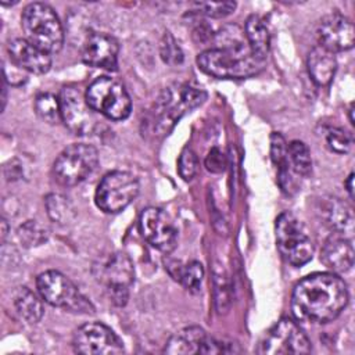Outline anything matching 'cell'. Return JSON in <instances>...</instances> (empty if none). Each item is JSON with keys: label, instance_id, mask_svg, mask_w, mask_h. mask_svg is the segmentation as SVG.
<instances>
[{"label": "cell", "instance_id": "6da1fadb", "mask_svg": "<svg viewBox=\"0 0 355 355\" xmlns=\"http://www.w3.org/2000/svg\"><path fill=\"white\" fill-rule=\"evenodd\" d=\"M348 288L341 277L318 272L300 280L293 291L291 306L295 316L312 323L336 319L348 304Z\"/></svg>", "mask_w": 355, "mask_h": 355}, {"label": "cell", "instance_id": "7a4b0ae2", "mask_svg": "<svg viewBox=\"0 0 355 355\" xmlns=\"http://www.w3.org/2000/svg\"><path fill=\"white\" fill-rule=\"evenodd\" d=\"M197 64L202 72L219 79H244L258 73L265 61L258 60L243 40H233L202 51Z\"/></svg>", "mask_w": 355, "mask_h": 355}, {"label": "cell", "instance_id": "3957f363", "mask_svg": "<svg viewBox=\"0 0 355 355\" xmlns=\"http://www.w3.org/2000/svg\"><path fill=\"white\" fill-rule=\"evenodd\" d=\"M205 98V90L193 83L166 87L154 103L147 121V128L155 136L165 135L182 115L202 104Z\"/></svg>", "mask_w": 355, "mask_h": 355}, {"label": "cell", "instance_id": "277c9868", "mask_svg": "<svg viewBox=\"0 0 355 355\" xmlns=\"http://www.w3.org/2000/svg\"><path fill=\"white\" fill-rule=\"evenodd\" d=\"M25 39L43 51L53 54L64 44L62 25L55 11L44 3L28 4L21 15Z\"/></svg>", "mask_w": 355, "mask_h": 355}, {"label": "cell", "instance_id": "5b68a950", "mask_svg": "<svg viewBox=\"0 0 355 355\" xmlns=\"http://www.w3.org/2000/svg\"><path fill=\"white\" fill-rule=\"evenodd\" d=\"M276 245L282 257L294 266H302L312 259L313 243L301 223L291 212L280 214L275 223Z\"/></svg>", "mask_w": 355, "mask_h": 355}, {"label": "cell", "instance_id": "8992f818", "mask_svg": "<svg viewBox=\"0 0 355 355\" xmlns=\"http://www.w3.org/2000/svg\"><path fill=\"white\" fill-rule=\"evenodd\" d=\"M89 107L108 119L122 121L129 116L132 100L123 85L110 76H100L85 93Z\"/></svg>", "mask_w": 355, "mask_h": 355}, {"label": "cell", "instance_id": "52a82bcc", "mask_svg": "<svg viewBox=\"0 0 355 355\" xmlns=\"http://www.w3.org/2000/svg\"><path fill=\"white\" fill-rule=\"evenodd\" d=\"M36 287L40 297L50 305L75 313H93L92 302L62 273L47 270L37 276Z\"/></svg>", "mask_w": 355, "mask_h": 355}, {"label": "cell", "instance_id": "ba28073f", "mask_svg": "<svg viewBox=\"0 0 355 355\" xmlns=\"http://www.w3.org/2000/svg\"><path fill=\"white\" fill-rule=\"evenodd\" d=\"M137 178L126 171H112L103 176L96 189V204L107 214L123 211L139 194Z\"/></svg>", "mask_w": 355, "mask_h": 355}, {"label": "cell", "instance_id": "9c48e42d", "mask_svg": "<svg viewBox=\"0 0 355 355\" xmlns=\"http://www.w3.org/2000/svg\"><path fill=\"white\" fill-rule=\"evenodd\" d=\"M97 150L85 143H75L62 150L53 165V173L58 183L76 186L82 183L97 166Z\"/></svg>", "mask_w": 355, "mask_h": 355}, {"label": "cell", "instance_id": "30bf717a", "mask_svg": "<svg viewBox=\"0 0 355 355\" xmlns=\"http://www.w3.org/2000/svg\"><path fill=\"white\" fill-rule=\"evenodd\" d=\"M96 279L105 287L115 305H125L129 288L135 280V269L130 258L123 252H114L107 259L94 266Z\"/></svg>", "mask_w": 355, "mask_h": 355}, {"label": "cell", "instance_id": "8fae6325", "mask_svg": "<svg viewBox=\"0 0 355 355\" xmlns=\"http://www.w3.org/2000/svg\"><path fill=\"white\" fill-rule=\"evenodd\" d=\"M257 352L263 355L308 354L311 341L294 320L283 318L268 330Z\"/></svg>", "mask_w": 355, "mask_h": 355}, {"label": "cell", "instance_id": "7c38bea8", "mask_svg": "<svg viewBox=\"0 0 355 355\" xmlns=\"http://www.w3.org/2000/svg\"><path fill=\"white\" fill-rule=\"evenodd\" d=\"M72 347L75 352L87 355H115L123 352L121 338L100 322L82 324L73 333Z\"/></svg>", "mask_w": 355, "mask_h": 355}, {"label": "cell", "instance_id": "4fadbf2b", "mask_svg": "<svg viewBox=\"0 0 355 355\" xmlns=\"http://www.w3.org/2000/svg\"><path fill=\"white\" fill-rule=\"evenodd\" d=\"M61 119L65 126L78 136L92 135L97 128L94 111L89 107L86 97L73 86H67L60 94Z\"/></svg>", "mask_w": 355, "mask_h": 355}, {"label": "cell", "instance_id": "5bb4252c", "mask_svg": "<svg viewBox=\"0 0 355 355\" xmlns=\"http://www.w3.org/2000/svg\"><path fill=\"white\" fill-rule=\"evenodd\" d=\"M166 354L191 355V354H227L239 349L233 348V344H225L212 337L198 326H189L176 331L166 343L164 349Z\"/></svg>", "mask_w": 355, "mask_h": 355}, {"label": "cell", "instance_id": "9a60e30c", "mask_svg": "<svg viewBox=\"0 0 355 355\" xmlns=\"http://www.w3.org/2000/svg\"><path fill=\"white\" fill-rule=\"evenodd\" d=\"M139 225L143 237L154 248L162 252H171L176 247L178 232L164 209L157 207L143 209Z\"/></svg>", "mask_w": 355, "mask_h": 355}, {"label": "cell", "instance_id": "2e32d148", "mask_svg": "<svg viewBox=\"0 0 355 355\" xmlns=\"http://www.w3.org/2000/svg\"><path fill=\"white\" fill-rule=\"evenodd\" d=\"M316 33L319 46L330 50L331 53L347 51L354 46V25L340 12H331L323 17Z\"/></svg>", "mask_w": 355, "mask_h": 355}, {"label": "cell", "instance_id": "e0dca14e", "mask_svg": "<svg viewBox=\"0 0 355 355\" xmlns=\"http://www.w3.org/2000/svg\"><path fill=\"white\" fill-rule=\"evenodd\" d=\"M119 44L115 37L101 32L90 33L82 47V60L85 64L115 71L118 67Z\"/></svg>", "mask_w": 355, "mask_h": 355}, {"label": "cell", "instance_id": "ac0fdd59", "mask_svg": "<svg viewBox=\"0 0 355 355\" xmlns=\"http://www.w3.org/2000/svg\"><path fill=\"white\" fill-rule=\"evenodd\" d=\"M7 49L11 62L22 71L42 75L51 68L50 54L36 47L25 37H17L10 40Z\"/></svg>", "mask_w": 355, "mask_h": 355}, {"label": "cell", "instance_id": "d6986e66", "mask_svg": "<svg viewBox=\"0 0 355 355\" xmlns=\"http://www.w3.org/2000/svg\"><path fill=\"white\" fill-rule=\"evenodd\" d=\"M318 214L322 218L323 223L334 230L337 234L345 236V233H352L354 215L351 207L345 201L337 197L320 198L318 205Z\"/></svg>", "mask_w": 355, "mask_h": 355}, {"label": "cell", "instance_id": "ffe728a7", "mask_svg": "<svg viewBox=\"0 0 355 355\" xmlns=\"http://www.w3.org/2000/svg\"><path fill=\"white\" fill-rule=\"evenodd\" d=\"M320 261L334 272H347L354 265V247L348 237L334 233L320 251Z\"/></svg>", "mask_w": 355, "mask_h": 355}, {"label": "cell", "instance_id": "44dd1931", "mask_svg": "<svg viewBox=\"0 0 355 355\" xmlns=\"http://www.w3.org/2000/svg\"><path fill=\"white\" fill-rule=\"evenodd\" d=\"M306 65L312 80L318 86H327L336 73L337 60L334 53L322 46H316L308 54Z\"/></svg>", "mask_w": 355, "mask_h": 355}, {"label": "cell", "instance_id": "7402d4cb", "mask_svg": "<svg viewBox=\"0 0 355 355\" xmlns=\"http://www.w3.org/2000/svg\"><path fill=\"white\" fill-rule=\"evenodd\" d=\"M270 157L277 168V180L280 189L286 194H293L297 189L295 179L293 178L294 172L288 171L291 168L287 162V143L284 137L277 132H273L270 136Z\"/></svg>", "mask_w": 355, "mask_h": 355}, {"label": "cell", "instance_id": "603a6c76", "mask_svg": "<svg viewBox=\"0 0 355 355\" xmlns=\"http://www.w3.org/2000/svg\"><path fill=\"white\" fill-rule=\"evenodd\" d=\"M165 269L168 273L179 282L190 293H198L201 290V283L204 279V268L197 261H190L182 263L176 259H168L165 262Z\"/></svg>", "mask_w": 355, "mask_h": 355}, {"label": "cell", "instance_id": "cb8c5ba5", "mask_svg": "<svg viewBox=\"0 0 355 355\" xmlns=\"http://www.w3.org/2000/svg\"><path fill=\"white\" fill-rule=\"evenodd\" d=\"M245 39L252 54L265 61L269 53V32L263 19L258 15H250L245 21Z\"/></svg>", "mask_w": 355, "mask_h": 355}, {"label": "cell", "instance_id": "d4e9b609", "mask_svg": "<svg viewBox=\"0 0 355 355\" xmlns=\"http://www.w3.org/2000/svg\"><path fill=\"white\" fill-rule=\"evenodd\" d=\"M17 313L28 323H37L43 316V305L37 295L28 287H18L12 295Z\"/></svg>", "mask_w": 355, "mask_h": 355}, {"label": "cell", "instance_id": "484cf974", "mask_svg": "<svg viewBox=\"0 0 355 355\" xmlns=\"http://www.w3.org/2000/svg\"><path fill=\"white\" fill-rule=\"evenodd\" d=\"M287 162L294 173L308 176L312 169V159L306 144L300 140H293L287 144Z\"/></svg>", "mask_w": 355, "mask_h": 355}, {"label": "cell", "instance_id": "4316f807", "mask_svg": "<svg viewBox=\"0 0 355 355\" xmlns=\"http://www.w3.org/2000/svg\"><path fill=\"white\" fill-rule=\"evenodd\" d=\"M35 110L36 114L49 123H57L61 119V104L60 97H55V94L44 92L37 94L35 100Z\"/></svg>", "mask_w": 355, "mask_h": 355}, {"label": "cell", "instance_id": "83f0119b", "mask_svg": "<svg viewBox=\"0 0 355 355\" xmlns=\"http://www.w3.org/2000/svg\"><path fill=\"white\" fill-rule=\"evenodd\" d=\"M159 55L162 61L171 67H178L183 62V51L171 32H165L159 43Z\"/></svg>", "mask_w": 355, "mask_h": 355}, {"label": "cell", "instance_id": "f1b7e54d", "mask_svg": "<svg viewBox=\"0 0 355 355\" xmlns=\"http://www.w3.org/2000/svg\"><path fill=\"white\" fill-rule=\"evenodd\" d=\"M68 198L60 196V194H50L46 198V207L50 218L58 223H67L72 214V205Z\"/></svg>", "mask_w": 355, "mask_h": 355}, {"label": "cell", "instance_id": "f546056e", "mask_svg": "<svg viewBox=\"0 0 355 355\" xmlns=\"http://www.w3.org/2000/svg\"><path fill=\"white\" fill-rule=\"evenodd\" d=\"M191 7L198 14H202L211 18H222L234 11L236 3L234 1H197V3H193Z\"/></svg>", "mask_w": 355, "mask_h": 355}, {"label": "cell", "instance_id": "4dcf8cb0", "mask_svg": "<svg viewBox=\"0 0 355 355\" xmlns=\"http://www.w3.org/2000/svg\"><path fill=\"white\" fill-rule=\"evenodd\" d=\"M326 143L329 148L338 154H345L352 147V136L340 128H329L326 130Z\"/></svg>", "mask_w": 355, "mask_h": 355}, {"label": "cell", "instance_id": "1f68e13d", "mask_svg": "<svg viewBox=\"0 0 355 355\" xmlns=\"http://www.w3.org/2000/svg\"><path fill=\"white\" fill-rule=\"evenodd\" d=\"M18 237L19 240L26 245V247H32V245H40L43 241H46L47 239V233L46 230L37 225L35 220H28L26 223H24L19 230H18Z\"/></svg>", "mask_w": 355, "mask_h": 355}, {"label": "cell", "instance_id": "d6a6232c", "mask_svg": "<svg viewBox=\"0 0 355 355\" xmlns=\"http://www.w3.org/2000/svg\"><path fill=\"white\" fill-rule=\"evenodd\" d=\"M197 168H198V159L196 153L186 147L180 155H179V161H178V172L180 175V178H183L184 180H190L194 178V175L197 173Z\"/></svg>", "mask_w": 355, "mask_h": 355}, {"label": "cell", "instance_id": "836d02e7", "mask_svg": "<svg viewBox=\"0 0 355 355\" xmlns=\"http://www.w3.org/2000/svg\"><path fill=\"white\" fill-rule=\"evenodd\" d=\"M215 294H216L215 304H216L218 312H225L230 305V290L222 273L215 275Z\"/></svg>", "mask_w": 355, "mask_h": 355}, {"label": "cell", "instance_id": "e575fe53", "mask_svg": "<svg viewBox=\"0 0 355 355\" xmlns=\"http://www.w3.org/2000/svg\"><path fill=\"white\" fill-rule=\"evenodd\" d=\"M225 165H226V161H225V155L218 148V147H214L208 151L207 154V158H205V166L209 172H214V173H219L225 169Z\"/></svg>", "mask_w": 355, "mask_h": 355}, {"label": "cell", "instance_id": "d590c367", "mask_svg": "<svg viewBox=\"0 0 355 355\" xmlns=\"http://www.w3.org/2000/svg\"><path fill=\"white\" fill-rule=\"evenodd\" d=\"M352 182H354V173L351 172V173L348 175L347 180H345V187H347V191H348V194H349L351 198H354V184H352Z\"/></svg>", "mask_w": 355, "mask_h": 355}, {"label": "cell", "instance_id": "8d00e7d4", "mask_svg": "<svg viewBox=\"0 0 355 355\" xmlns=\"http://www.w3.org/2000/svg\"><path fill=\"white\" fill-rule=\"evenodd\" d=\"M348 112H349V122H351V125H354V123H355V122H354V104L349 105Z\"/></svg>", "mask_w": 355, "mask_h": 355}]
</instances>
